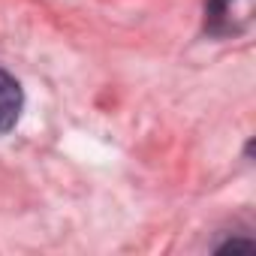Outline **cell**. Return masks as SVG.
<instances>
[{"mask_svg": "<svg viewBox=\"0 0 256 256\" xmlns=\"http://www.w3.org/2000/svg\"><path fill=\"white\" fill-rule=\"evenodd\" d=\"M22 108H24V90H22V84L6 70H0V136L10 133L12 126L18 124Z\"/></svg>", "mask_w": 256, "mask_h": 256, "instance_id": "obj_1", "label": "cell"}]
</instances>
